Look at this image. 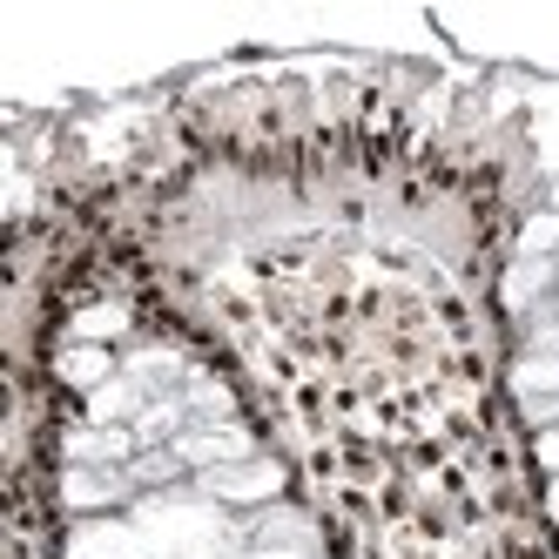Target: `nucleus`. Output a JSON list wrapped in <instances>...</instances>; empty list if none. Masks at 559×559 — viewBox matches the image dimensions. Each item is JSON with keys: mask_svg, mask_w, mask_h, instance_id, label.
<instances>
[{"mask_svg": "<svg viewBox=\"0 0 559 559\" xmlns=\"http://www.w3.org/2000/svg\"><path fill=\"white\" fill-rule=\"evenodd\" d=\"M546 290H552V257H519L512 284H506V304H533Z\"/></svg>", "mask_w": 559, "mask_h": 559, "instance_id": "nucleus-12", "label": "nucleus"}, {"mask_svg": "<svg viewBox=\"0 0 559 559\" xmlns=\"http://www.w3.org/2000/svg\"><path fill=\"white\" fill-rule=\"evenodd\" d=\"M546 519H552V526H559V478H552V486H546Z\"/></svg>", "mask_w": 559, "mask_h": 559, "instance_id": "nucleus-17", "label": "nucleus"}, {"mask_svg": "<svg viewBox=\"0 0 559 559\" xmlns=\"http://www.w3.org/2000/svg\"><path fill=\"white\" fill-rule=\"evenodd\" d=\"M182 405H189V418H203V425H229V391L223 384H210V378H195L189 391H182Z\"/></svg>", "mask_w": 559, "mask_h": 559, "instance_id": "nucleus-13", "label": "nucleus"}, {"mask_svg": "<svg viewBox=\"0 0 559 559\" xmlns=\"http://www.w3.org/2000/svg\"><path fill=\"white\" fill-rule=\"evenodd\" d=\"M317 559H324V552H317Z\"/></svg>", "mask_w": 559, "mask_h": 559, "instance_id": "nucleus-18", "label": "nucleus"}, {"mask_svg": "<svg viewBox=\"0 0 559 559\" xmlns=\"http://www.w3.org/2000/svg\"><path fill=\"white\" fill-rule=\"evenodd\" d=\"M169 452H176L189 472H216V465H243V459H257V438H250L243 425H189Z\"/></svg>", "mask_w": 559, "mask_h": 559, "instance_id": "nucleus-3", "label": "nucleus"}, {"mask_svg": "<svg viewBox=\"0 0 559 559\" xmlns=\"http://www.w3.org/2000/svg\"><path fill=\"white\" fill-rule=\"evenodd\" d=\"M533 452H539V465H546V472H552V478H559V425H552V431H539V438H533Z\"/></svg>", "mask_w": 559, "mask_h": 559, "instance_id": "nucleus-16", "label": "nucleus"}, {"mask_svg": "<svg viewBox=\"0 0 559 559\" xmlns=\"http://www.w3.org/2000/svg\"><path fill=\"white\" fill-rule=\"evenodd\" d=\"M552 250H559V216H533L519 236V257H552Z\"/></svg>", "mask_w": 559, "mask_h": 559, "instance_id": "nucleus-15", "label": "nucleus"}, {"mask_svg": "<svg viewBox=\"0 0 559 559\" xmlns=\"http://www.w3.org/2000/svg\"><path fill=\"white\" fill-rule=\"evenodd\" d=\"M148 412V391L122 371V378H108L102 391H88V425H129L135 431V418Z\"/></svg>", "mask_w": 559, "mask_h": 559, "instance_id": "nucleus-6", "label": "nucleus"}, {"mask_svg": "<svg viewBox=\"0 0 559 559\" xmlns=\"http://www.w3.org/2000/svg\"><path fill=\"white\" fill-rule=\"evenodd\" d=\"M182 472H189V465H182L169 445H163V452H142V459L129 465V478H135V486H169V478H182Z\"/></svg>", "mask_w": 559, "mask_h": 559, "instance_id": "nucleus-14", "label": "nucleus"}, {"mask_svg": "<svg viewBox=\"0 0 559 559\" xmlns=\"http://www.w3.org/2000/svg\"><path fill=\"white\" fill-rule=\"evenodd\" d=\"M250 539H257V559H317V526L297 506H284V499L257 512Z\"/></svg>", "mask_w": 559, "mask_h": 559, "instance_id": "nucleus-4", "label": "nucleus"}, {"mask_svg": "<svg viewBox=\"0 0 559 559\" xmlns=\"http://www.w3.org/2000/svg\"><path fill=\"white\" fill-rule=\"evenodd\" d=\"M115 337H129V310H122V304H88V310L68 324V344H102V350H108Z\"/></svg>", "mask_w": 559, "mask_h": 559, "instance_id": "nucleus-9", "label": "nucleus"}, {"mask_svg": "<svg viewBox=\"0 0 559 559\" xmlns=\"http://www.w3.org/2000/svg\"><path fill=\"white\" fill-rule=\"evenodd\" d=\"M55 378L74 384V391H102L108 378H122V371H115V357H108L102 344H68V350L55 357Z\"/></svg>", "mask_w": 559, "mask_h": 559, "instance_id": "nucleus-8", "label": "nucleus"}, {"mask_svg": "<svg viewBox=\"0 0 559 559\" xmlns=\"http://www.w3.org/2000/svg\"><path fill=\"white\" fill-rule=\"evenodd\" d=\"M122 499H135L129 465H68L61 472V506L82 512V519H108Z\"/></svg>", "mask_w": 559, "mask_h": 559, "instance_id": "nucleus-2", "label": "nucleus"}, {"mask_svg": "<svg viewBox=\"0 0 559 559\" xmlns=\"http://www.w3.org/2000/svg\"><path fill=\"white\" fill-rule=\"evenodd\" d=\"M512 391L519 397H559V350H526L512 365Z\"/></svg>", "mask_w": 559, "mask_h": 559, "instance_id": "nucleus-10", "label": "nucleus"}, {"mask_svg": "<svg viewBox=\"0 0 559 559\" xmlns=\"http://www.w3.org/2000/svg\"><path fill=\"white\" fill-rule=\"evenodd\" d=\"M68 559H135V533L122 519H82L68 539Z\"/></svg>", "mask_w": 559, "mask_h": 559, "instance_id": "nucleus-7", "label": "nucleus"}, {"mask_svg": "<svg viewBox=\"0 0 559 559\" xmlns=\"http://www.w3.org/2000/svg\"><path fill=\"white\" fill-rule=\"evenodd\" d=\"M122 371H129V378H135L148 397H163V391L176 384V371H182V365H176V350H135Z\"/></svg>", "mask_w": 559, "mask_h": 559, "instance_id": "nucleus-11", "label": "nucleus"}, {"mask_svg": "<svg viewBox=\"0 0 559 559\" xmlns=\"http://www.w3.org/2000/svg\"><path fill=\"white\" fill-rule=\"evenodd\" d=\"M61 452H68V465H135L142 438L129 425H74Z\"/></svg>", "mask_w": 559, "mask_h": 559, "instance_id": "nucleus-5", "label": "nucleus"}, {"mask_svg": "<svg viewBox=\"0 0 559 559\" xmlns=\"http://www.w3.org/2000/svg\"><path fill=\"white\" fill-rule=\"evenodd\" d=\"M195 492H203V499H216V506H250V512H263V506H276V499H284V465L257 452V459H243V465L195 472Z\"/></svg>", "mask_w": 559, "mask_h": 559, "instance_id": "nucleus-1", "label": "nucleus"}]
</instances>
